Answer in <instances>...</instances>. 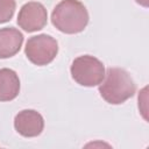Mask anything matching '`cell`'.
Returning a JSON list of instances; mask_svg holds the SVG:
<instances>
[{"label": "cell", "mask_w": 149, "mask_h": 149, "mask_svg": "<svg viewBox=\"0 0 149 149\" xmlns=\"http://www.w3.org/2000/svg\"><path fill=\"white\" fill-rule=\"evenodd\" d=\"M48 13L45 7L37 1L24 3L17 15V24L27 33H34L45 27Z\"/></svg>", "instance_id": "5"}, {"label": "cell", "mask_w": 149, "mask_h": 149, "mask_svg": "<svg viewBox=\"0 0 149 149\" xmlns=\"http://www.w3.org/2000/svg\"><path fill=\"white\" fill-rule=\"evenodd\" d=\"M20 92V79L12 69H0V101H12Z\"/></svg>", "instance_id": "8"}, {"label": "cell", "mask_w": 149, "mask_h": 149, "mask_svg": "<svg viewBox=\"0 0 149 149\" xmlns=\"http://www.w3.org/2000/svg\"><path fill=\"white\" fill-rule=\"evenodd\" d=\"M15 0H0V23L8 22L15 12Z\"/></svg>", "instance_id": "9"}, {"label": "cell", "mask_w": 149, "mask_h": 149, "mask_svg": "<svg viewBox=\"0 0 149 149\" xmlns=\"http://www.w3.org/2000/svg\"><path fill=\"white\" fill-rule=\"evenodd\" d=\"M88 20L86 7L78 0H62L51 13L52 24L59 31L70 35L81 33L86 28Z\"/></svg>", "instance_id": "2"}, {"label": "cell", "mask_w": 149, "mask_h": 149, "mask_svg": "<svg viewBox=\"0 0 149 149\" xmlns=\"http://www.w3.org/2000/svg\"><path fill=\"white\" fill-rule=\"evenodd\" d=\"M136 85L132 76L121 68H108L99 84L101 98L112 105L123 104L135 94Z\"/></svg>", "instance_id": "1"}, {"label": "cell", "mask_w": 149, "mask_h": 149, "mask_svg": "<svg viewBox=\"0 0 149 149\" xmlns=\"http://www.w3.org/2000/svg\"><path fill=\"white\" fill-rule=\"evenodd\" d=\"M27 58L37 66L51 63L58 54V42L50 35L40 34L28 38L24 48Z\"/></svg>", "instance_id": "4"}, {"label": "cell", "mask_w": 149, "mask_h": 149, "mask_svg": "<svg viewBox=\"0 0 149 149\" xmlns=\"http://www.w3.org/2000/svg\"><path fill=\"white\" fill-rule=\"evenodd\" d=\"M139 5H141V6H143V7H148V5H149V0H135Z\"/></svg>", "instance_id": "10"}, {"label": "cell", "mask_w": 149, "mask_h": 149, "mask_svg": "<svg viewBox=\"0 0 149 149\" xmlns=\"http://www.w3.org/2000/svg\"><path fill=\"white\" fill-rule=\"evenodd\" d=\"M70 71L73 80L86 87L99 85L105 77V66L102 62L91 55H83L74 58Z\"/></svg>", "instance_id": "3"}, {"label": "cell", "mask_w": 149, "mask_h": 149, "mask_svg": "<svg viewBox=\"0 0 149 149\" xmlns=\"http://www.w3.org/2000/svg\"><path fill=\"white\" fill-rule=\"evenodd\" d=\"M14 128L24 137H35L43 132L44 119L35 109H23L15 115Z\"/></svg>", "instance_id": "6"}, {"label": "cell", "mask_w": 149, "mask_h": 149, "mask_svg": "<svg viewBox=\"0 0 149 149\" xmlns=\"http://www.w3.org/2000/svg\"><path fill=\"white\" fill-rule=\"evenodd\" d=\"M23 43L22 33L14 27L0 29V58H9L15 56Z\"/></svg>", "instance_id": "7"}]
</instances>
